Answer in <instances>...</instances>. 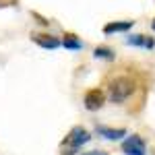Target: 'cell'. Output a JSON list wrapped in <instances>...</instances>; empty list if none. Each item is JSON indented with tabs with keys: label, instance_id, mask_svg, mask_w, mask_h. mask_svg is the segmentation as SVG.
Masks as SVG:
<instances>
[{
	"label": "cell",
	"instance_id": "obj_1",
	"mask_svg": "<svg viewBox=\"0 0 155 155\" xmlns=\"http://www.w3.org/2000/svg\"><path fill=\"white\" fill-rule=\"evenodd\" d=\"M104 89H106V97L112 104L128 106V112H139L145 106L149 83L145 72H141L137 66L120 64L106 72Z\"/></svg>",
	"mask_w": 155,
	"mask_h": 155
},
{
	"label": "cell",
	"instance_id": "obj_2",
	"mask_svg": "<svg viewBox=\"0 0 155 155\" xmlns=\"http://www.w3.org/2000/svg\"><path fill=\"white\" fill-rule=\"evenodd\" d=\"M91 141V134L89 130H85L83 126H72L68 134L64 137V141H62V147H68V149H79V147H83L85 143H89Z\"/></svg>",
	"mask_w": 155,
	"mask_h": 155
},
{
	"label": "cell",
	"instance_id": "obj_3",
	"mask_svg": "<svg viewBox=\"0 0 155 155\" xmlns=\"http://www.w3.org/2000/svg\"><path fill=\"white\" fill-rule=\"evenodd\" d=\"M83 104L89 112H97L101 110L104 104H106V91L99 89V87H93V89H87L83 95Z\"/></svg>",
	"mask_w": 155,
	"mask_h": 155
},
{
	"label": "cell",
	"instance_id": "obj_4",
	"mask_svg": "<svg viewBox=\"0 0 155 155\" xmlns=\"http://www.w3.org/2000/svg\"><path fill=\"white\" fill-rule=\"evenodd\" d=\"M122 151L126 155H147V145L139 134H132L122 143Z\"/></svg>",
	"mask_w": 155,
	"mask_h": 155
},
{
	"label": "cell",
	"instance_id": "obj_5",
	"mask_svg": "<svg viewBox=\"0 0 155 155\" xmlns=\"http://www.w3.org/2000/svg\"><path fill=\"white\" fill-rule=\"evenodd\" d=\"M31 39L35 41L37 46H41L46 50H56L62 46V41L56 35H52V33H31Z\"/></svg>",
	"mask_w": 155,
	"mask_h": 155
},
{
	"label": "cell",
	"instance_id": "obj_6",
	"mask_svg": "<svg viewBox=\"0 0 155 155\" xmlns=\"http://www.w3.org/2000/svg\"><path fill=\"white\" fill-rule=\"evenodd\" d=\"M95 132L99 137L107 139V141H118L122 137H126V128H110V126H104V124H97Z\"/></svg>",
	"mask_w": 155,
	"mask_h": 155
},
{
	"label": "cell",
	"instance_id": "obj_7",
	"mask_svg": "<svg viewBox=\"0 0 155 155\" xmlns=\"http://www.w3.org/2000/svg\"><path fill=\"white\" fill-rule=\"evenodd\" d=\"M132 27H134V21H112V23L104 25V33H106V35H112V33H126Z\"/></svg>",
	"mask_w": 155,
	"mask_h": 155
},
{
	"label": "cell",
	"instance_id": "obj_8",
	"mask_svg": "<svg viewBox=\"0 0 155 155\" xmlns=\"http://www.w3.org/2000/svg\"><path fill=\"white\" fill-rule=\"evenodd\" d=\"M126 44L128 46H137V48H145V50H153L155 48V39L149 35H128L126 37Z\"/></svg>",
	"mask_w": 155,
	"mask_h": 155
},
{
	"label": "cell",
	"instance_id": "obj_9",
	"mask_svg": "<svg viewBox=\"0 0 155 155\" xmlns=\"http://www.w3.org/2000/svg\"><path fill=\"white\" fill-rule=\"evenodd\" d=\"M62 46L66 50H83V41L79 39V35H74V33H66L64 39H62Z\"/></svg>",
	"mask_w": 155,
	"mask_h": 155
},
{
	"label": "cell",
	"instance_id": "obj_10",
	"mask_svg": "<svg viewBox=\"0 0 155 155\" xmlns=\"http://www.w3.org/2000/svg\"><path fill=\"white\" fill-rule=\"evenodd\" d=\"M93 56H95V58H101V60H110V62L116 60V54L110 48H104V46H97V48L93 50Z\"/></svg>",
	"mask_w": 155,
	"mask_h": 155
},
{
	"label": "cell",
	"instance_id": "obj_11",
	"mask_svg": "<svg viewBox=\"0 0 155 155\" xmlns=\"http://www.w3.org/2000/svg\"><path fill=\"white\" fill-rule=\"evenodd\" d=\"M19 0H0V8H6V6H15Z\"/></svg>",
	"mask_w": 155,
	"mask_h": 155
},
{
	"label": "cell",
	"instance_id": "obj_12",
	"mask_svg": "<svg viewBox=\"0 0 155 155\" xmlns=\"http://www.w3.org/2000/svg\"><path fill=\"white\" fill-rule=\"evenodd\" d=\"M83 155H110L107 151H87V153H83Z\"/></svg>",
	"mask_w": 155,
	"mask_h": 155
},
{
	"label": "cell",
	"instance_id": "obj_13",
	"mask_svg": "<svg viewBox=\"0 0 155 155\" xmlns=\"http://www.w3.org/2000/svg\"><path fill=\"white\" fill-rule=\"evenodd\" d=\"M74 151H77V149H66L62 155H74Z\"/></svg>",
	"mask_w": 155,
	"mask_h": 155
},
{
	"label": "cell",
	"instance_id": "obj_14",
	"mask_svg": "<svg viewBox=\"0 0 155 155\" xmlns=\"http://www.w3.org/2000/svg\"><path fill=\"white\" fill-rule=\"evenodd\" d=\"M151 29H153V31H155V19H153V21H151Z\"/></svg>",
	"mask_w": 155,
	"mask_h": 155
}]
</instances>
